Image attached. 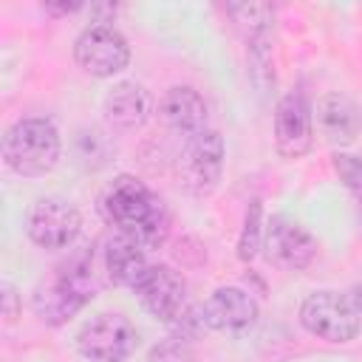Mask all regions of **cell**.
<instances>
[{
	"label": "cell",
	"instance_id": "3",
	"mask_svg": "<svg viewBox=\"0 0 362 362\" xmlns=\"http://www.w3.org/2000/svg\"><path fill=\"white\" fill-rule=\"evenodd\" d=\"M300 322L325 342H351L362 331V288L308 294L300 305Z\"/></svg>",
	"mask_w": 362,
	"mask_h": 362
},
{
	"label": "cell",
	"instance_id": "10",
	"mask_svg": "<svg viewBox=\"0 0 362 362\" xmlns=\"http://www.w3.org/2000/svg\"><path fill=\"white\" fill-rule=\"evenodd\" d=\"M257 317H260L257 300L238 286L215 288L201 305V322L218 334H232V337L246 334L257 325Z\"/></svg>",
	"mask_w": 362,
	"mask_h": 362
},
{
	"label": "cell",
	"instance_id": "14",
	"mask_svg": "<svg viewBox=\"0 0 362 362\" xmlns=\"http://www.w3.org/2000/svg\"><path fill=\"white\" fill-rule=\"evenodd\" d=\"M158 113L167 130H173L175 136H184V141L206 130V102L189 85L170 88L158 105Z\"/></svg>",
	"mask_w": 362,
	"mask_h": 362
},
{
	"label": "cell",
	"instance_id": "4",
	"mask_svg": "<svg viewBox=\"0 0 362 362\" xmlns=\"http://www.w3.org/2000/svg\"><path fill=\"white\" fill-rule=\"evenodd\" d=\"M96 283L90 266L82 260L59 266L48 280H42L31 297L34 314L48 322V325H62L68 322L88 300H93Z\"/></svg>",
	"mask_w": 362,
	"mask_h": 362
},
{
	"label": "cell",
	"instance_id": "15",
	"mask_svg": "<svg viewBox=\"0 0 362 362\" xmlns=\"http://www.w3.org/2000/svg\"><path fill=\"white\" fill-rule=\"evenodd\" d=\"M314 122H317V130L322 133V139L334 147H348L354 144V139L359 136V110L356 105L334 90V93H325L317 107H314Z\"/></svg>",
	"mask_w": 362,
	"mask_h": 362
},
{
	"label": "cell",
	"instance_id": "6",
	"mask_svg": "<svg viewBox=\"0 0 362 362\" xmlns=\"http://www.w3.org/2000/svg\"><path fill=\"white\" fill-rule=\"evenodd\" d=\"M139 345V334L124 314L105 311L88 320L76 334V351L88 362H127Z\"/></svg>",
	"mask_w": 362,
	"mask_h": 362
},
{
	"label": "cell",
	"instance_id": "8",
	"mask_svg": "<svg viewBox=\"0 0 362 362\" xmlns=\"http://www.w3.org/2000/svg\"><path fill=\"white\" fill-rule=\"evenodd\" d=\"M25 232L31 243H37L40 249H65L79 238L82 215L71 201L59 195H48L28 209Z\"/></svg>",
	"mask_w": 362,
	"mask_h": 362
},
{
	"label": "cell",
	"instance_id": "1",
	"mask_svg": "<svg viewBox=\"0 0 362 362\" xmlns=\"http://www.w3.org/2000/svg\"><path fill=\"white\" fill-rule=\"evenodd\" d=\"M99 209L119 235H127L141 246H158L170 226L164 201L136 175L113 178L102 192Z\"/></svg>",
	"mask_w": 362,
	"mask_h": 362
},
{
	"label": "cell",
	"instance_id": "9",
	"mask_svg": "<svg viewBox=\"0 0 362 362\" xmlns=\"http://www.w3.org/2000/svg\"><path fill=\"white\" fill-rule=\"evenodd\" d=\"M263 252L272 266H277L283 272H303L317 257V240L297 221L277 215L266 223Z\"/></svg>",
	"mask_w": 362,
	"mask_h": 362
},
{
	"label": "cell",
	"instance_id": "13",
	"mask_svg": "<svg viewBox=\"0 0 362 362\" xmlns=\"http://www.w3.org/2000/svg\"><path fill=\"white\" fill-rule=\"evenodd\" d=\"M153 99L139 82H116L102 99V119L110 133H136L147 124Z\"/></svg>",
	"mask_w": 362,
	"mask_h": 362
},
{
	"label": "cell",
	"instance_id": "18",
	"mask_svg": "<svg viewBox=\"0 0 362 362\" xmlns=\"http://www.w3.org/2000/svg\"><path fill=\"white\" fill-rule=\"evenodd\" d=\"M334 170L342 178L345 187L351 189H362V158L351 156V153H337L334 156Z\"/></svg>",
	"mask_w": 362,
	"mask_h": 362
},
{
	"label": "cell",
	"instance_id": "19",
	"mask_svg": "<svg viewBox=\"0 0 362 362\" xmlns=\"http://www.w3.org/2000/svg\"><path fill=\"white\" fill-rule=\"evenodd\" d=\"M0 300H3V317L11 322V320L17 317V291H14L11 283H3V294H0Z\"/></svg>",
	"mask_w": 362,
	"mask_h": 362
},
{
	"label": "cell",
	"instance_id": "5",
	"mask_svg": "<svg viewBox=\"0 0 362 362\" xmlns=\"http://www.w3.org/2000/svg\"><path fill=\"white\" fill-rule=\"evenodd\" d=\"M223 158H226L223 139L206 127L204 133L184 141L178 161H175L178 184L189 195H198V198L215 192V187L221 184V175H223Z\"/></svg>",
	"mask_w": 362,
	"mask_h": 362
},
{
	"label": "cell",
	"instance_id": "11",
	"mask_svg": "<svg viewBox=\"0 0 362 362\" xmlns=\"http://www.w3.org/2000/svg\"><path fill=\"white\" fill-rule=\"evenodd\" d=\"M314 141V110L303 90H288L274 107V144L283 158H300Z\"/></svg>",
	"mask_w": 362,
	"mask_h": 362
},
{
	"label": "cell",
	"instance_id": "12",
	"mask_svg": "<svg viewBox=\"0 0 362 362\" xmlns=\"http://www.w3.org/2000/svg\"><path fill=\"white\" fill-rule=\"evenodd\" d=\"M133 291L139 294L141 305L161 322H175L187 311V283L173 266H150Z\"/></svg>",
	"mask_w": 362,
	"mask_h": 362
},
{
	"label": "cell",
	"instance_id": "7",
	"mask_svg": "<svg viewBox=\"0 0 362 362\" xmlns=\"http://www.w3.org/2000/svg\"><path fill=\"white\" fill-rule=\"evenodd\" d=\"M74 59L76 65L90 76H116L130 62V45L127 40L105 23L88 25L76 42H74Z\"/></svg>",
	"mask_w": 362,
	"mask_h": 362
},
{
	"label": "cell",
	"instance_id": "17",
	"mask_svg": "<svg viewBox=\"0 0 362 362\" xmlns=\"http://www.w3.org/2000/svg\"><path fill=\"white\" fill-rule=\"evenodd\" d=\"M260 201H252L249 209H246V218H243V229H240V240H238V257L243 263L255 260V255L263 249V235L266 229L260 226Z\"/></svg>",
	"mask_w": 362,
	"mask_h": 362
},
{
	"label": "cell",
	"instance_id": "16",
	"mask_svg": "<svg viewBox=\"0 0 362 362\" xmlns=\"http://www.w3.org/2000/svg\"><path fill=\"white\" fill-rule=\"evenodd\" d=\"M102 260H105L107 280L113 286H127V288H136V283L141 280V274L150 269V263L144 257V246L136 243L127 235H119V232L107 238Z\"/></svg>",
	"mask_w": 362,
	"mask_h": 362
},
{
	"label": "cell",
	"instance_id": "2",
	"mask_svg": "<svg viewBox=\"0 0 362 362\" xmlns=\"http://www.w3.org/2000/svg\"><path fill=\"white\" fill-rule=\"evenodd\" d=\"M62 141L51 119H20L3 136V161L23 178H40L59 161Z\"/></svg>",
	"mask_w": 362,
	"mask_h": 362
}]
</instances>
